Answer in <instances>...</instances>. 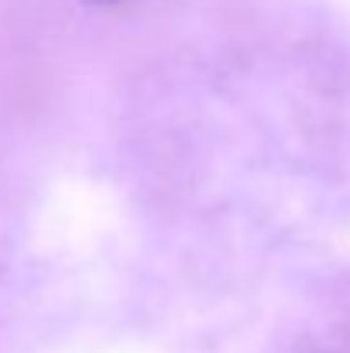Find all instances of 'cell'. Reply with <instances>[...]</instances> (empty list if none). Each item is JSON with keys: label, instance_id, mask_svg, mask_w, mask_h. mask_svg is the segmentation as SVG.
<instances>
[{"label": "cell", "instance_id": "6da1fadb", "mask_svg": "<svg viewBox=\"0 0 350 353\" xmlns=\"http://www.w3.org/2000/svg\"><path fill=\"white\" fill-rule=\"evenodd\" d=\"M100 3H110V0H100Z\"/></svg>", "mask_w": 350, "mask_h": 353}]
</instances>
